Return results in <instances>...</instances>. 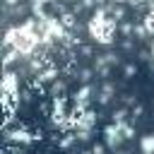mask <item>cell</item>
Instances as JSON below:
<instances>
[{"label": "cell", "mask_w": 154, "mask_h": 154, "mask_svg": "<svg viewBox=\"0 0 154 154\" xmlns=\"http://www.w3.org/2000/svg\"><path fill=\"white\" fill-rule=\"evenodd\" d=\"M89 34L99 43H111L116 34V19L106 14V10H96L91 22H89Z\"/></svg>", "instance_id": "obj_1"}, {"label": "cell", "mask_w": 154, "mask_h": 154, "mask_svg": "<svg viewBox=\"0 0 154 154\" xmlns=\"http://www.w3.org/2000/svg\"><path fill=\"white\" fill-rule=\"evenodd\" d=\"M103 132H106V147H111V149H113V147H118V144H120L123 135H120V125H118V123H116V125H108Z\"/></svg>", "instance_id": "obj_2"}, {"label": "cell", "mask_w": 154, "mask_h": 154, "mask_svg": "<svg viewBox=\"0 0 154 154\" xmlns=\"http://www.w3.org/2000/svg\"><path fill=\"white\" fill-rule=\"evenodd\" d=\"M60 24H63L65 29H75V26H77L75 12H63V14H60Z\"/></svg>", "instance_id": "obj_3"}, {"label": "cell", "mask_w": 154, "mask_h": 154, "mask_svg": "<svg viewBox=\"0 0 154 154\" xmlns=\"http://www.w3.org/2000/svg\"><path fill=\"white\" fill-rule=\"evenodd\" d=\"M89 94H91V87H89V84L82 87V89L75 94V103H87V101H89Z\"/></svg>", "instance_id": "obj_4"}, {"label": "cell", "mask_w": 154, "mask_h": 154, "mask_svg": "<svg viewBox=\"0 0 154 154\" xmlns=\"http://www.w3.org/2000/svg\"><path fill=\"white\" fill-rule=\"evenodd\" d=\"M142 152L144 154H154V135H147L142 140Z\"/></svg>", "instance_id": "obj_5"}, {"label": "cell", "mask_w": 154, "mask_h": 154, "mask_svg": "<svg viewBox=\"0 0 154 154\" xmlns=\"http://www.w3.org/2000/svg\"><path fill=\"white\" fill-rule=\"evenodd\" d=\"M111 94H113V87H111V84H103V89H101V96H99V103H108Z\"/></svg>", "instance_id": "obj_6"}, {"label": "cell", "mask_w": 154, "mask_h": 154, "mask_svg": "<svg viewBox=\"0 0 154 154\" xmlns=\"http://www.w3.org/2000/svg\"><path fill=\"white\" fill-rule=\"evenodd\" d=\"M120 125V135L125 137V140H130V137H135V130L130 128V125H125V123H118Z\"/></svg>", "instance_id": "obj_7"}, {"label": "cell", "mask_w": 154, "mask_h": 154, "mask_svg": "<svg viewBox=\"0 0 154 154\" xmlns=\"http://www.w3.org/2000/svg\"><path fill=\"white\" fill-rule=\"evenodd\" d=\"M144 29H147L149 34H154V14H152V12L144 17Z\"/></svg>", "instance_id": "obj_8"}, {"label": "cell", "mask_w": 154, "mask_h": 154, "mask_svg": "<svg viewBox=\"0 0 154 154\" xmlns=\"http://www.w3.org/2000/svg\"><path fill=\"white\" fill-rule=\"evenodd\" d=\"M135 72H137V67H135V65H125V77H132Z\"/></svg>", "instance_id": "obj_9"}, {"label": "cell", "mask_w": 154, "mask_h": 154, "mask_svg": "<svg viewBox=\"0 0 154 154\" xmlns=\"http://www.w3.org/2000/svg\"><path fill=\"white\" fill-rule=\"evenodd\" d=\"M91 152H94V154H103V152H106V144H94Z\"/></svg>", "instance_id": "obj_10"}, {"label": "cell", "mask_w": 154, "mask_h": 154, "mask_svg": "<svg viewBox=\"0 0 154 154\" xmlns=\"http://www.w3.org/2000/svg\"><path fill=\"white\" fill-rule=\"evenodd\" d=\"M89 77H91V70H82V77H79V79H82V82H89Z\"/></svg>", "instance_id": "obj_11"}, {"label": "cell", "mask_w": 154, "mask_h": 154, "mask_svg": "<svg viewBox=\"0 0 154 154\" xmlns=\"http://www.w3.org/2000/svg\"><path fill=\"white\" fill-rule=\"evenodd\" d=\"M152 55H154V43H152Z\"/></svg>", "instance_id": "obj_12"}]
</instances>
